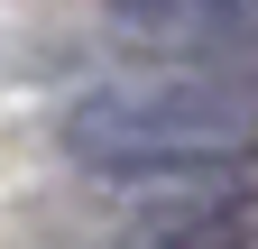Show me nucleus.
Returning <instances> with one entry per match:
<instances>
[{
  "label": "nucleus",
  "instance_id": "1",
  "mask_svg": "<svg viewBox=\"0 0 258 249\" xmlns=\"http://www.w3.org/2000/svg\"><path fill=\"white\" fill-rule=\"evenodd\" d=\"M64 157L120 194L212 166H258V65L166 55L148 74H111L64 111Z\"/></svg>",
  "mask_w": 258,
  "mask_h": 249
}]
</instances>
